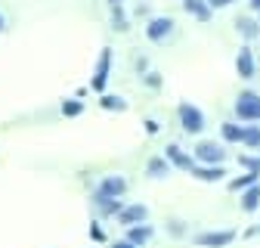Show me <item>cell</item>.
I'll return each instance as SVG.
<instances>
[{
	"mask_svg": "<svg viewBox=\"0 0 260 248\" xmlns=\"http://www.w3.org/2000/svg\"><path fill=\"white\" fill-rule=\"evenodd\" d=\"M236 118L251 124V121H260V93L254 90H245L236 97Z\"/></svg>",
	"mask_w": 260,
	"mask_h": 248,
	"instance_id": "6da1fadb",
	"label": "cell"
},
{
	"mask_svg": "<svg viewBox=\"0 0 260 248\" xmlns=\"http://www.w3.org/2000/svg\"><path fill=\"white\" fill-rule=\"evenodd\" d=\"M124 193H127V180H124L121 174H109V177H103L100 186H96L93 202H96V205H103V202H109V199H121Z\"/></svg>",
	"mask_w": 260,
	"mask_h": 248,
	"instance_id": "7a4b0ae2",
	"label": "cell"
},
{
	"mask_svg": "<svg viewBox=\"0 0 260 248\" xmlns=\"http://www.w3.org/2000/svg\"><path fill=\"white\" fill-rule=\"evenodd\" d=\"M177 115H180V128H183L186 134H202V131H205V112H202L199 106L180 103Z\"/></svg>",
	"mask_w": 260,
	"mask_h": 248,
	"instance_id": "3957f363",
	"label": "cell"
},
{
	"mask_svg": "<svg viewBox=\"0 0 260 248\" xmlns=\"http://www.w3.org/2000/svg\"><path fill=\"white\" fill-rule=\"evenodd\" d=\"M223 159H226V149H220V143L202 140L195 146V162H202V165H223Z\"/></svg>",
	"mask_w": 260,
	"mask_h": 248,
	"instance_id": "277c9868",
	"label": "cell"
},
{
	"mask_svg": "<svg viewBox=\"0 0 260 248\" xmlns=\"http://www.w3.org/2000/svg\"><path fill=\"white\" fill-rule=\"evenodd\" d=\"M233 239H236V230H214V233L195 236V245L199 248H226V245H233Z\"/></svg>",
	"mask_w": 260,
	"mask_h": 248,
	"instance_id": "5b68a950",
	"label": "cell"
},
{
	"mask_svg": "<svg viewBox=\"0 0 260 248\" xmlns=\"http://www.w3.org/2000/svg\"><path fill=\"white\" fill-rule=\"evenodd\" d=\"M109 69H112V50L106 47L103 53H100V62H96V75H93V81H90V87L93 90H106V81H109Z\"/></svg>",
	"mask_w": 260,
	"mask_h": 248,
	"instance_id": "8992f818",
	"label": "cell"
},
{
	"mask_svg": "<svg viewBox=\"0 0 260 248\" xmlns=\"http://www.w3.org/2000/svg\"><path fill=\"white\" fill-rule=\"evenodd\" d=\"M174 31V19H168V16H158V19H152L149 25H146V38L149 41H155V44H161L168 35Z\"/></svg>",
	"mask_w": 260,
	"mask_h": 248,
	"instance_id": "52a82bcc",
	"label": "cell"
},
{
	"mask_svg": "<svg viewBox=\"0 0 260 248\" xmlns=\"http://www.w3.org/2000/svg\"><path fill=\"white\" fill-rule=\"evenodd\" d=\"M146 217H149L146 205H124L121 214H118V224L121 227H137V224H146Z\"/></svg>",
	"mask_w": 260,
	"mask_h": 248,
	"instance_id": "ba28073f",
	"label": "cell"
},
{
	"mask_svg": "<svg viewBox=\"0 0 260 248\" xmlns=\"http://www.w3.org/2000/svg\"><path fill=\"white\" fill-rule=\"evenodd\" d=\"M189 174H192L195 180H202V183H220V180L226 177V168H223V165H195Z\"/></svg>",
	"mask_w": 260,
	"mask_h": 248,
	"instance_id": "9c48e42d",
	"label": "cell"
},
{
	"mask_svg": "<svg viewBox=\"0 0 260 248\" xmlns=\"http://www.w3.org/2000/svg\"><path fill=\"white\" fill-rule=\"evenodd\" d=\"M165 159H168L174 168H180V171H192V168H195V159H192V155H186L177 143H171V146L165 149Z\"/></svg>",
	"mask_w": 260,
	"mask_h": 248,
	"instance_id": "30bf717a",
	"label": "cell"
},
{
	"mask_svg": "<svg viewBox=\"0 0 260 248\" xmlns=\"http://www.w3.org/2000/svg\"><path fill=\"white\" fill-rule=\"evenodd\" d=\"M236 72H239V78H242V81H251V78H254V72H257V66H254V53H251L248 47H242V50H239V56H236Z\"/></svg>",
	"mask_w": 260,
	"mask_h": 248,
	"instance_id": "8fae6325",
	"label": "cell"
},
{
	"mask_svg": "<svg viewBox=\"0 0 260 248\" xmlns=\"http://www.w3.org/2000/svg\"><path fill=\"white\" fill-rule=\"evenodd\" d=\"M183 10L189 13V16H195L199 22H211V7H208V0H183Z\"/></svg>",
	"mask_w": 260,
	"mask_h": 248,
	"instance_id": "7c38bea8",
	"label": "cell"
},
{
	"mask_svg": "<svg viewBox=\"0 0 260 248\" xmlns=\"http://www.w3.org/2000/svg\"><path fill=\"white\" fill-rule=\"evenodd\" d=\"M152 239V227L149 224H137V227H127V242H134L137 248H143Z\"/></svg>",
	"mask_w": 260,
	"mask_h": 248,
	"instance_id": "4fadbf2b",
	"label": "cell"
},
{
	"mask_svg": "<svg viewBox=\"0 0 260 248\" xmlns=\"http://www.w3.org/2000/svg\"><path fill=\"white\" fill-rule=\"evenodd\" d=\"M239 205H242V211H257V208H260V186H257V183L248 186V190L242 193V202H239Z\"/></svg>",
	"mask_w": 260,
	"mask_h": 248,
	"instance_id": "5bb4252c",
	"label": "cell"
},
{
	"mask_svg": "<svg viewBox=\"0 0 260 248\" xmlns=\"http://www.w3.org/2000/svg\"><path fill=\"white\" fill-rule=\"evenodd\" d=\"M236 31H239L245 41H251V38H257V35H260V22H254V19H245V16H242V19L236 22Z\"/></svg>",
	"mask_w": 260,
	"mask_h": 248,
	"instance_id": "9a60e30c",
	"label": "cell"
},
{
	"mask_svg": "<svg viewBox=\"0 0 260 248\" xmlns=\"http://www.w3.org/2000/svg\"><path fill=\"white\" fill-rule=\"evenodd\" d=\"M257 180H260V171H248V174H242V177H236V180H230V190H233V193H239V190L245 193V190H248V186H254Z\"/></svg>",
	"mask_w": 260,
	"mask_h": 248,
	"instance_id": "2e32d148",
	"label": "cell"
},
{
	"mask_svg": "<svg viewBox=\"0 0 260 248\" xmlns=\"http://www.w3.org/2000/svg\"><path fill=\"white\" fill-rule=\"evenodd\" d=\"M220 134H223V140L226 143H242V134H245V124H223L220 128Z\"/></svg>",
	"mask_w": 260,
	"mask_h": 248,
	"instance_id": "e0dca14e",
	"label": "cell"
},
{
	"mask_svg": "<svg viewBox=\"0 0 260 248\" xmlns=\"http://www.w3.org/2000/svg\"><path fill=\"white\" fill-rule=\"evenodd\" d=\"M146 171H149V177H168L171 174V162L168 159H152Z\"/></svg>",
	"mask_w": 260,
	"mask_h": 248,
	"instance_id": "ac0fdd59",
	"label": "cell"
},
{
	"mask_svg": "<svg viewBox=\"0 0 260 248\" xmlns=\"http://www.w3.org/2000/svg\"><path fill=\"white\" fill-rule=\"evenodd\" d=\"M242 143L248 149H260V128H254V124H245V134H242Z\"/></svg>",
	"mask_w": 260,
	"mask_h": 248,
	"instance_id": "d6986e66",
	"label": "cell"
},
{
	"mask_svg": "<svg viewBox=\"0 0 260 248\" xmlns=\"http://www.w3.org/2000/svg\"><path fill=\"white\" fill-rule=\"evenodd\" d=\"M100 106H103V109H112V112H124V109H127V103H124L121 97H112V93H106V97L100 100Z\"/></svg>",
	"mask_w": 260,
	"mask_h": 248,
	"instance_id": "ffe728a7",
	"label": "cell"
},
{
	"mask_svg": "<svg viewBox=\"0 0 260 248\" xmlns=\"http://www.w3.org/2000/svg\"><path fill=\"white\" fill-rule=\"evenodd\" d=\"M239 165L248 171H260V159H254V155H239Z\"/></svg>",
	"mask_w": 260,
	"mask_h": 248,
	"instance_id": "44dd1931",
	"label": "cell"
},
{
	"mask_svg": "<svg viewBox=\"0 0 260 248\" xmlns=\"http://www.w3.org/2000/svg\"><path fill=\"white\" fill-rule=\"evenodd\" d=\"M81 109H84L81 103H62V115H69V118L72 115H81Z\"/></svg>",
	"mask_w": 260,
	"mask_h": 248,
	"instance_id": "7402d4cb",
	"label": "cell"
},
{
	"mask_svg": "<svg viewBox=\"0 0 260 248\" xmlns=\"http://www.w3.org/2000/svg\"><path fill=\"white\" fill-rule=\"evenodd\" d=\"M90 239H93V242H106V233H103L100 224H93V227H90Z\"/></svg>",
	"mask_w": 260,
	"mask_h": 248,
	"instance_id": "603a6c76",
	"label": "cell"
},
{
	"mask_svg": "<svg viewBox=\"0 0 260 248\" xmlns=\"http://www.w3.org/2000/svg\"><path fill=\"white\" fill-rule=\"evenodd\" d=\"M233 4V0H208V7L211 10H220V7H230Z\"/></svg>",
	"mask_w": 260,
	"mask_h": 248,
	"instance_id": "cb8c5ba5",
	"label": "cell"
},
{
	"mask_svg": "<svg viewBox=\"0 0 260 248\" xmlns=\"http://www.w3.org/2000/svg\"><path fill=\"white\" fill-rule=\"evenodd\" d=\"M146 131L149 134H158V121H146Z\"/></svg>",
	"mask_w": 260,
	"mask_h": 248,
	"instance_id": "d4e9b609",
	"label": "cell"
},
{
	"mask_svg": "<svg viewBox=\"0 0 260 248\" xmlns=\"http://www.w3.org/2000/svg\"><path fill=\"white\" fill-rule=\"evenodd\" d=\"M112 248H137V245H134V242H127V239H124V242H115Z\"/></svg>",
	"mask_w": 260,
	"mask_h": 248,
	"instance_id": "484cf974",
	"label": "cell"
},
{
	"mask_svg": "<svg viewBox=\"0 0 260 248\" xmlns=\"http://www.w3.org/2000/svg\"><path fill=\"white\" fill-rule=\"evenodd\" d=\"M251 10H257V13H260V0H251Z\"/></svg>",
	"mask_w": 260,
	"mask_h": 248,
	"instance_id": "4316f807",
	"label": "cell"
},
{
	"mask_svg": "<svg viewBox=\"0 0 260 248\" xmlns=\"http://www.w3.org/2000/svg\"><path fill=\"white\" fill-rule=\"evenodd\" d=\"M109 4H112V7H118V4H121V0H109Z\"/></svg>",
	"mask_w": 260,
	"mask_h": 248,
	"instance_id": "83f0119b",
	"label": "cell"
},
{
	"mask_svg": "<svg viewBox=\"0 0 260 248\" xmlns=\"http://www.w3.org/2000/svg\"><path fill=\"white\" fill-rule=\"evenodd\" d=\"M0 31H4V16H0Z\"/></svg>",
	"mask_w": 260,
	"mask_h": 248,
	"instance_id": "f1b7e54d",
	"label": "cell"
}]
</instances>
